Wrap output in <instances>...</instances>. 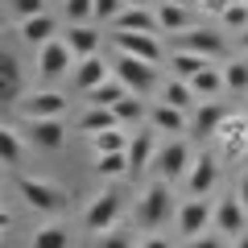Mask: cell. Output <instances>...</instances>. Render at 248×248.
<instances>
[{
    "instance_id": "1",
    "label": "cell",
    "mask_w": 248,
    "mask_h": 248,
    "mask_svg": "<svg viewBox=\"0 0 248 248\" xmlns=\"http://www.w3.org/2000/svg\"><path fill=\"white\" fill-rule=\"evenodd\" d=\"M166 219H178L174 195H170L166 182H153L149 190L141 195V203H137V223H141V228H161Z\"/></svg>"
},
{
    "instance_id": "2",
    "label": "cell",
    "mask_w": 248,
    "mask_h": 248,
    "mask_svg": "<svg viewBox=\"0 0 248 248\" xmlns=\"http://www.w3.org/2000/svg\"><path fill=\"white\" fill-rule=\"evenodd\" d=\"M17 190H21V199H25L33 211H46V215L62 211V203H66V190H62V186H54V182H46V178L21 174V178H17Z\"/></svg>"
},
{
    "instance_id": "3",
    "label": "cell",
    "mask_w": 248,
    "mask_h": 248,
    "mask_svg": "<svg viewBox=\"0 0 248 248\" xmlns=\"http://www.w3.org/2000/svg\"><path fill=\"white\" fill-rule=\"evenodd\" d=\"M66 108H71V99L62 91H29V95L17 99V112L25 120H62Z\"/></svg>"
},
{
    "instance_id": "4",
    "label": "cell",
    "mask_w": 248,
    "mask_h": 248,
    "mask_svg": "<svg viewBox=\"0 0 248 248\" xmlns=\"http://www.w3.org/2000/svg\"><path fill=\"white\" fill-rule=\"evenodd\" d=\"M112 75L133 91V95H149V91L157 87V71H153L149 62H141V58H128V54H116Z\"/></svg>"
},
{
    "instance_id": "5",
    "label": "cell",
    "mask_w": 248,
    "mask_h": 248,
    "mask_svg": "<svg viewBox=\"0 0 248 248\" xmlns=\"http://www.w3.org/2000/svg\"><path fill=\"white\" fill-rule=\"evenodd\" d=\"M207 228H215V207L207 199H186L178 207V232L186 240H199V236H207Z\"/></svg>"
},
{
    "instance_id": "6",
    "label": "cell",
    "mask_w": 248,
    "mask_h": 248,
    "mask_svg": "<svg viewBox=\"0 0 248 248\" xmlns=\"http://www.w3.org/2000/svg\"><path fill=\"white\" fill-rule=\"evenodd\" d=\"M116 219H120V190H99L95 199H91V207L83 211V223H87L91 232H112Z\"/></svg>"
},
{
    "instance_id": "7",
    "label": "cell",
    "mask_w": 248,
    "mask_h": 248,
    "mask_svg": "<svg viewBox=\"0 0 248 248\" xmlns=\"http://www.w3.org/2000/svg\"><path fill=\"white\" fill-rule=\"evenodd\" d=\"M174 50H182V54H199V58H219L223 54V37L215 33V29H186V33H178L174 37Z\"/></svg>"
},
{
    "instance_id": "8",
    "label": "cell",
    "mask_w": 248,
    "mask_h": 248,
    "mask_svg": "<svg viewBox=\"0 0 248 248\" xmlns=\"http://www.w3.org/2000/svg\"><path fill=\"white\" fill-rule=\"evenodd\" d=\"M112 42H116V50L128 54V58H141V62H149V66H157V62H161L157 33H112Z\"/></svg>"
},
{
    "instance_id": "9",
    "label": "cell",
    "mask_w": 248,
    "mask_h": 248,
    "mask_svg": "<svg viewBox=\"0 0 248 248\" xmlns=\"http://www.w3.org/2000/svg\"><path fill=\"white\" fill-rule=\"evenodd\" d=\"M157 174H161V182H174V178H182V174H190V149H186V141H166L157 149Z\"/></svg>"
},
{
    "instance_id": "10",
    "label": "cell",
    "mask_w": 248,
    "mask_h": 248,
    "mask_svg": "<svg viewBox=\"0 0 248 248\" xmlns=\"http://www.w3.org/2000/svg\"><path fill=\"white\" fill-rule=\"evenodd\" d=\"M75 66V54H71V46L62 42H50L46 46V50H37V75H42V79H58V75H66Z\"/></svg>"
},
{
    "instance_id": "11",
    "label": "cell",
    "mask_w": 248,
    "mask_h": 248,
    "mask_svg": "<svg viewBox=\"0 0 248 248\" xmlns=\"http://www.w3.org/2000/svg\"><path fill=\"white\" fill-rule=\"evenodd\" d=\"M157 133H153L149 124H141L133 133V145H128V166H133V174H141V170H149L153 161H157Z\"/></svg>"
},
{
    "instance_id": "12",
    "label": "cell",
    "mask_w": 248,
    "mask_h": 248,
    "mask_svg": "<svg viewBox=\"0 0 248 248\" xmlns=\"http://www.w3.org/2000/svg\"><path fill=\"white\" fill-rule=\"evenodd\" d=\"M17 33L25 46H33V50H46L50 42H58V21L50 17V13H42V17H29V21H17Z\"/></svg>"
},
{
    "instance_id": "13",
    "label": "cell",
    "mask_w": 248,
    "mask_h": 248,
    "mask_svg": "<svg viewBox=\"0 0 248 248\" xmlns=\"http://www.w3.org/2000/svg\"><path fill=\"white\" fill-rule=\"evenodd\" d=\"M244 228H248V211H244V203L240 199H219L215 203V232H228V236H244Z\"/></svg>"
},
{
    "instance_id": "14",
    "label": "cell",
    "mask_w": 248,
    "mask_h": 248,
    "mask_svg": "<svg viewBox=\"0 0 248 248\" xmlns=\"http://www.w3.org/2000/svg\"><path fill=\"white\" fill-rule=\"evenodd\" d=\"M215 178H219V166H215L211 153H203V157L190 166V174H186V190H190V199H207L211 195Z\"/></svg>"
},
{
    "instance_id": "15",
    "label": "cell",
    "mask_w": 248,
    "mask_h": 248,
    "mask_svg": "<svg viewBox=\"0 0 248 248\" xmlns=\"http://www.w3.org/2000/svg\"><path fill=\"white\" fill-rule=\"evenodd\" d=\"M116 33H157V9H124L120 17L112 21Z\"/></svg>"
},
{
    "instance_id": "16",
    "label": "cell",
    "mask_w": 248,
    "mask_h": 248,
    "mask_svg": "<svg viewBox=\"0 0 248 248\" xmlns=\"http://www.w3.org/2000/svg\"><path fill=\"white\" fill-rule=\"evenodd\" d=\"M112 79V66H108L104 58H79V66H75V87L87 95V91H95L99 83Z\"/></svg>"
},
{
    "instance_id": "17",
    "label": "cell",
    "mask_w": 248,
    "mask_h": 248,
    "mask_svg": "<svg viewBox=\"0 0 248 248\" xmlns=\"http://www.w3.org/2000/svg\"><path fill=\"white\" fill-rule=\"evenodd\" d=\"M228 120H232V116H228V108H223V104L203 99L199 112H195V133H199V137H219V128H223Z\"/></svg>"
},
{
    "instance_id": "18",
    "label": "cell",
    "mask_w": 248,
    "mask_h": 248,
    "mask_svg": "<svg viewBox=\"0 0 248 248\" xmlns=\"http://www.w3.org/2000/svg\"><path fill=\"white\" fill-rule=\"evenodd\" d=\"M66 141V124L62 120H29V145L37 149H58Z\"/></svg>"
},
{
    "instance_id": "19",
    "label": "cell",
    "mask_w": 248,
    "mask_h": 248,
    "mask_svg": "<svg viewBox=\"0 0 248 248\" xmlns=\"http://www.w3.org/2000/svg\"><path fill=\"white\" fill-rule=\"evenodd\" d=\"M149 128H153V133H170V137L186 133V112H178V108H170V104L157 99V104L149 108Z\"/></svg>"
},
{
    "instance_id": "20",
    "label": "cell",
    "mask_w": 248,
    "mask_h": 248,
    "mask_svg": "<svg viewBox=\"0 0 248 248\" xmlns=\"http://www.w3.org/2000/svg\"><path fill=\"white\" fill-rule=\"evenodd\" d=\"M62 42L71 46L75 58H95V50H99V29H91V25H71L66 33H62Z\"/></svg>"
},
{
    "instance_id": "21",
    "label": "cell",
    "mask_w": 248,
    "mask_h": 248,
    "mask_svg": "<svg viewBox=\"0 0 248 248\" xmlns=\"http://www.w3.org/2000/svg\"><path fill=\"white\" fill-rule=\"evenodd\" d=\"M219 141H223V157L248 153V120H228L219 128Z\"/></svg>"
},
{
    "instance_id": "22",
    "label": "cell",
    "mask_w": 248,
    "mask_h": 248,
    "mask_svg": "<svg viewBox=\"0 0 248 248\" xmlns=\"http://www.w3.org/2000/svg\"><path fill=\"white\" fill-rule=\"evenodd\" d=\"M108 128H120V120H116L112 108H87V112L79 116V133H83V137L108 133Z\"/></svg>"
},
{
    "instance_id": "23",
    "label": "cell",
    "mask_w": 248,
    "mask_h": 248,
    "mask_svg": "<svg viewBox=\"0 0 248 248\" xmlns=\"http://www.w3.org/2000/svg\"><path fill=\"white\" fill-rule=\"evenodd\" d=\"M157 25L166 29V33H174V37L186 33V29H195V25H190V13H186L182 4H170V0L157 4Z\"/></svg>"
},
{
    "instance_id": "24",
    "label": "cell",
    "mask_w": 248,
    "mask_h": 248,
    "mask_svg": "<svg viewBox=\"0 0 248 248\" xmlns=\"http://www.w3.org/2000/svg\"><path fill=\"white\" fill-rule=\"evenodd\" d=\"M91 149H95V157H104V153H128V145H133V133H124V128H108V133H95L87 137Z\"/></svg>"
},
{
    "instance_id": "25",
    "label": "cell",
    "mask_w": 248,
    "mask_h": 248,
    "mask_svg": "<svg viewBox=\"0 0 248 248\" xmlns=\"http://www.w3.org/2000/svg\"><path fill=\"white\" fill-rule=\"evenodd\" d=\"M66 244H71L66 223H42V228L29 236V248H66Z\"/></svg>"
},
{
    "instance_id": "26",
    "label": "cell",
    "mask_w": 248,
    "mask_h": 248,
    "mask_svg": "<svg viewBox=\"0 0 248 248\" xmlns=\"http://www.w3.org/2000/svg\"><path fill=\"white\" fill-rule=\"evenodd\" d=\"M0 95L13 99V104H17V95H21V66H17L13 54H0Z\"/></svg>"
},
{
    "instance_id": "27",
    "label": "cell",
    "mask_w": 248,
    "mask_h": 248,
    "mask_svg": "<svg viewBox=\"0 0 248 248\" xmlns=\"http://www.w3.org/2000/svg\"><path fill=\"white\" fill-rule=\"evenodd\" d=\"M170 66H174V79L190 83L199 71H207V66H211V58H199V54H182V50H174V54H170Z\"/></svg>"
},
{
    "instance_id": "28",
    "label": "cell",
    "mask_w": 248,
    "mask_h": 248,
    "mask_svg": "<svg viewBox=\"0 0 248 248\" xmlns=\"http://www.w3.org/2000/svg\"><path fill=\"white\" fill-rule=\"evenodd\" d=\"M190 91H195L199 99H215L219 91H228V83H223V71H215V66L199 71L195 79H190Z\"/></svg>"
},
{
    "instance_id": "29",
    "label": "cell",
    "mask_w": 248,
    "mask_h": 248,
    "mask_svg": "<svg viewBox=\"0 0 248 248\" xmlns=\"http://www.w3.org/2000/svg\"><path fill=\"white\" fill-rule=\"evenodd\" d=\"M124 95H128V87H124V83L112 75V79H108V83H99L95 91H87V104H91V108H116Z\"/></svg>"
},
{
    "instance_id": "30",
    "label": "cell",
    "mask_w": 248,
    "mask_h": 248,
    "mask_svg": "<svg viewBox=\"0 0 248 248\" xmlns=\"http://www.w3.org/2000/svg\"><path fill=\"white\" fill-rule=\"evenodd\" d=\"M112 112H116V120H120V128H124V124H141V120L149 124V108H145V99L133 95V91H128V95H124Z\"/></svg>"
},
{
    "instance_id": "31",
    "label": "cell",
    "mask_w": 248,
    "mask_h": 248,
    "mask_svg": "<svg viewBox=\"0 0 248 248\" xmlns=\"http://www.w3.org/2000/svg\"><path fill=\"white\" fill-rule=\"evenodd\" d=\"M195 99H199V95L190 91V83H182V79H166V83H161V104L178 108V112H186Z\"/></svg>"
},
{
    "instance_id": "32",
    "label": "cell",
    "mask_w": 248,
    "mask_h": 248,
    "mask_svg": "<svg viewBox=\"0 0 248 248\" xmlns=\"http://www.w3.org/2000/svg\"><path fill=\"white\" fill-rule=\"evenodd\" d=\"M0 157H4V166H21V157H25V141L13 124L0 128Z\"/></svg>"
},
{
    "instance_id": "33",
    "label": "cell",
    "mask_w": 248,
    "mask_h": 248,
    "mask_svg": "<svg viewBox=\"0 0 248 248\" xmlns=\"http://www.w3.org/2000/svg\"><path fill=\"white\" fill-rule=\"evenodd\" d=\"M95 174H104V178H124V174H133L128 153H104V157H95Z\"/></svg>"
},
{
    "instance_id": "34",
    "label": "cell",
    "mask_w": 248,
    "mask_h": 248,
    "mask_svg": "<svg viewBox=\"0 0 248 248\" xmlns=\"http://www.w3.org/2000/svg\"><path fill=\"white\" fill-rule=\"evenodd\" d=\"M62 13H66L71 25H87L95 17V0H62Z\"/></svg>"
},
{
    "instance_id": "35",
    "label": "cell",
    "mask_w": 248,
    "mask_h": 248,
    "mask_svg": "<svg viewBox=\"0 0 248 248\" xmlns=\"http://www.w3.org/2000/svg\"><path fill=\"white\" fill-rule=\"evenodd\" d=\"M223 83H228V91H248V62H232L223 71Z\"/></svg>"
},
{
    "instance_id": "36",
    "label": "cell",
    "mask_w": 248,
    "mask_h": 248,
    "mask_svg": "<svg viewBox=\"0 0 248 248\" xmlns=\"http://www.w3.org/2000/svg\"><path fill=\"white\" fill-rule=\"evenodd\" d=\"M223 25H232V29H248V4H240V0H232L228 9H223Z\"/></svg>"
},
{
    "instance_id": "37",
    "label": "cell",
    "mask_w": 248,
    "mask_h": 248,
    "mask_svg": "<svg viewBox=\"0 0 248 248\" xmlns=\"http://www.w3.org/2000/svg\"><path fill=\"white\" fill-rule=\"evenodd\" d=\"M95 248H133V232H128V228H112V232L99 236Z\"/></svg>"
},
{
    "instance_id": "38",
    "label": "cell",
    "mask_w": 248,
    "mask_h": 248,
    "mask_svg": "<svg viewBox=\"0 0 248 248\" xmlns=\"http://www.w3.org/2000/svg\"><path fill=\"white\" fill-rule=\"evenodd\" d=\"M13 13H17V21L42 17V13H46V0H13Z\"/></svg>"
},
{
    "instance_id": "39",
    "label": "cell",
    "mask_w": 248,
    "mask_h": 248,
    "mask_svg": "<svg viewBox=\"0 0 248 248\" xmlns=\"http://www.w3.org/2000/svg\"><path fill=\"white\" fill-rule=\"evenodd\" d=\"M124 13V0H95V21H116Z\"/></svg>"
},
{
    "instance_id": "40",
    "label": "cell",
    "mask_w": 248,
    "mask_h": 248,
    "mask_svg": "<svg viewBox=\"0 0 248 248\" xmlns=\"http://www.w3.org/2000/svg\"><path fill=\"white\" fill-rule=\"evenodd\" d=\"M186 248H228V244H223V236H211V232H207V236H199V240H186Z\"/></svg>"
},
{
    "instance_id": "41",
    "label": "cell",
    "mask_w": 248,
    "mask_h": 248,
    "mask_svg": "<svg viewBox=\"0 0 248 248\" xmlns=\"http://www.w3.org/2000/svg\"><path fill=\"white\" fill-rule=\"evenodd\" d=\"M199 4H203V9H211V13H219V17H223V9H228L232 0H199Z\"/></svg>"
},
{
    "instance_id": "42",
    "label": "cell",
    "mask_w": 248,
    "mask_h": 248,
    "mask_svg": "<svg viewBox=\"0 0 248 248\" xmlns=\"http://www.w3.org/2000/svg\"><path fill=\"white\" fill-rule=\"evenodd\" d=\"M141 248H174V244H170V240H161V236H149Z\"/></svg>"
},
{
    "instance_id": "43",
    "label": "cell",
    "mask_w": 248,
    "mask_h": 248,
    "mask_svg": "<svg viewBox=\"0 0 248 248\" xmlns=\"http://www.w3.org/2000/svg\"><path fill=\"white\" fill-rule=\"evenodd\" d=\"M236 199H240V203H244V211H248V178H244V182H240V190H236Z\"/></svg>"
},
{
    "instance_id": "44",
    "label": "cell",
    "mask_w": 248,
    "mask_h": 248,
    "mask_svg": "<svg viewBox=\"0 0 248 248\" xmlns=\"http://www.w3.org/2000/svg\"><path fill=\"white\" fill-rule=\"evenodd\" d=\"M236 248H248V232H244V236H236Z\"/></svg>"
},
{
    "instance_id": "45",
    "label": "cell",
    "mask_w": 248,
    "mask_h": 248,
    "mask_svg": "<svg viewBox=\"0 0 248 248\" xmlns=\"http://www.w3.org/2000/svg\"><path fill=\"white\" fill-rule=\"evenodd\" d=\"M170 4H182V9H186V4H195V0H170Z\"/></svg>"
},
{
    "instance_id": "46",
    "label": "cell",
    "mask_w": 248,
    "mask_h": 248,
    "mask_svg": "<svg viewBox=\"0 0 248 248\" xmlns=\"http://www.w3.org/2000/svg\"><path fill=\"white\" fill-rule=\"evenodd\" d=\"M244 46H248V29H244Z\"/></svg>"
},
{
    "instance_id": "47",
    "label": "cell",
    "mask_w": 248,
    "mask_h": 248,
    "mask_svg": "<svg viewBox=\"0 0 248 248\" xmlns=\"http://www.w3.org/2000/svg\"><path fill=\"white\" fill-rule=\"evenodd\" d=\"M240 4H248V0H240Z\"/></svg>"
},
{
    "instance_id": "48",
    "label": "cell",
    "mask_w": 248,
    "mask_h": 248,
    "mask_svg": "<svg viewBox=\"0 0 248 248\" xmlns=\"http://www.w3.org/2000/svg\"><path fill=\"white\" fill-rule=\"evenodd\" d=\"M244 120H248V112H244Z\"/></svg>"
}]
</instances>
